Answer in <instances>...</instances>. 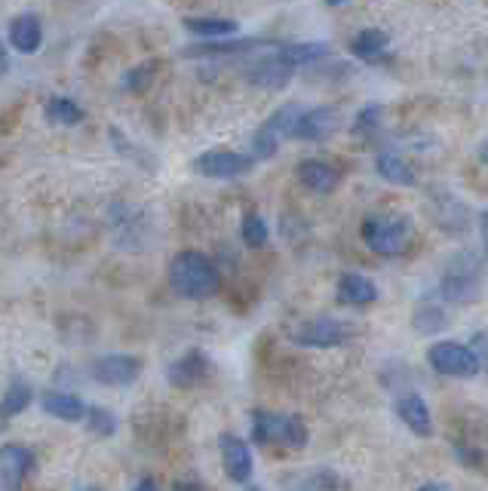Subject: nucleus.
I'll list each match as a JSON object with an SVG mask.
<instances>
[{
	"label": "nucleus",
	"instance_id": "nucleus-1",
	"mask_svg": "<svg viewBox=\"0 0 488 491\" xmlns=\"http://www.w3.org/2000/svg\"><path fill=\"white\" fill-rule=\"evenodd\" d=\"M170 286L175 289V295L182 298H191V301H203V298H213L222 286L218 279V270L215 265L209 261L203 252H179L170 265Z\"/></svg>",
	"mask_w": 488,
	"mask_h": 491
},
{
	"label": "nucleus",
	"instance_id": "nucleus-2",
	"mask_svg": "<svg viewBox=\"0 0 488 491\" xmlns=\"http://www.w3.org/2000/svg\"><path fill=\"white\" fill-rule=\"evenodd\" d=\"M252 439L258 445H289L305 448L307 445V427L298 414H276V412H255L252 414Z\"/></svg>",
	"mask_w": 488,
	"mask_h": 491
},
{
	"label": "nucleus",
	"instance_id": "nucleus-3",
	"mask_svg": "<svg viewBox=\"0 0 488 491\" xmlns=\"http://www.w3.org/2000/svg\"><path fill=\"white\" fill-rule=\"evenodd\" d=\"M411 240L409 215H369L363 222V243L378 256H400Z\"/></svg>",
	"mask_w": 488,
	"mask_h": 491
},
{
	"label": "nucleus",
	"instance_id": "nucleus-4",
	"mask_svg": "<svg viewBox=\"0 0 488 491\" xmlns=\"http://www.w3.org/2000/svg\"><path fill=\"white\" fill-rule=\"evenodd\" d=\"M301 114V105H283L267 117L262 123V130L252 135V151H255L258 160H271L286 139H292V126H296V117Z\"/></svg>",
	"mask_w": 488,
	"mask_h": 491
},
{
	"label": "nucleus",
	"instance_id": "nucleus-5",
	"mask_svg": "<svg viewBox=\"0 0 488 491\" xmlns=\"http://www.w3.org/2000/svg\"><path fill=\"white\" fill-rule=\"evenodd\" d=\"M427 362H431L433 371L449 378H473L479 375L476 357L467 344L461 341H436L431 350H427Z\"/></svg>",
	"mask_w": 488,
	"mask_h": 491
},
{
	"label": "nucleus",
	"instance_id": "nucleus-6",
	"mask_svg": "<svg viewBox=\"0 0 488 491\" xmlns=\"http://www.w3.org/2000/svg\"><path fill=\"white\" fill-rule=\"evenodd\" d=\"M252 166H255V157L249 154H240V151H206L203 157L193 160V169H197V175H203V179H240V175L252 172Z\"/></svg>",
	"mask_w": 488,
	"mask_h": 491
},
{
	"label": "nucleus",
	"instance_id": "nucleus-7",
	"mask_svg": "<svg viewBox=\"0 0 488 491\" xmlns=\"http://www.w3.org/2000/svg\"><path fill=\"white\" fill-rule=\"evenodd\" d=\"M292 74H296V65H292L283 53L265 56V58H258V62H252L246 68V80L252 83V87L267 89V92L286 89L292 83Z\"/></svg>",
	"mask_w": 488,
	"mask_h": 491
},
{
	"label": "nucleus",
	"instance_id": "nucleus-8",
	"mask_svg": "<svg viewBox=\"0 0 488 491\" xmlns=\"http://www.w3.org/2000/svg\"><path fill=\"white\" fill-rule=\"evenodd\" d=\"M341 126V114L338 108H310L296 117V126H292V139H301V141H326L329 135H335V130Z\"/></svg>",
	"mask_w": 488,
	"mask_h": 491
},
{
	"label": "nucleus",
	"instance_id": "nucleus-9",
	"mask_svg": "<svg viewBox=\"0 0 488 491\" xmlns=\"http://www.w3.org/2000/svg\"><path fill=\"white\" fill-rule=\"evenodd\" d=\"M141 375V362L126 353H108L92 362V378L105 387H126Z\"/></svg>",
	"mask_w": 488,
	"mask_h": 491
},
{
	"label": "nucleus",
	"instance_id": "nucleus-10",
	"mask_svg": "<svg viewBox=\"0 0 488 491\" xmlns=\"http://www.w3.org/2000/svg\"><path fill=\"white\" fill-rule=\"evenodd\" d=\"M218 448H222V467L227 473V479L237 482V486H243V482H249L252 476V452L249 445L243 443L240 436L234 434H222L218 436Z\"/></svg>",
	"mask_w": 488,
	"mask_h": 491
},
{
	"label": "nucleus",
	"instance_id": "nucleus-11",
	"mask_svg": "<svg viewBox=\"0 0 488 491\" xmlns=\"http://www.w3.org/2000/svg\"><path fill=\"white\" fill-rule=\"evenodd\" d=\"M348 338V326L335 317H317L296 332V344L301 347H338Z\"/></svg>",
	"mask_w": 488,
	"mask_h": 491
},
{
	"label": "nucleus",
	"instance_id": "nucleus-12",
	"mask_svg": "<svg viewBox=\"0 0 488 491\" xmlns=\"http://www.w3.org/2000/svg\"><path fill=\"white\" fill-rule=\"evenodd\" d=\"M31 470H35V452L28 445H0V486H22Z\"/></svg>",
	"mask_w": 488,
	"mask_h": 491
},
{
	"label": "nucleus",
	"instance_id": "nucleus-13",
	"mask_svg": "<svg viewBox=\"0 0 488 491\" xmlns=\"http://www.w3.org/2000/svg\"><path fill=\"white\" fill-rule=\"evenodd\" d=\"M397 414L415 436H421V439L433 436V414H431V405L424 402V396L421 393H415V391L400 393L397 396Z\"/></svg>",
	"mask_w": 488,
	"mask_h": 491
},
{
	"label": "nucleus",
	"instance_id": "nucleus-14",
	"mask_svg": "<svg viewBox=\"0 0 488 491\" xmlns=\"http://www.w3.org/2000/svg\"><path fill=\"white\" fill-rule=\"evenodd\" d=\"M296 175L298 182L314 193H332L338 188V172H335L329 163H323V160H301Z\"/></svg>",
	"mask_w": 488,
	"mask_h": 491
},
{
	"label": "nucleus",
	"instance_id": "nucleus-15",
	"mask_svg": "<svg viewBox=\"0 0 488 491\" xmlns=\"http://www.w3.org/2000/svg\"><path fill=\"white\" fill-rule=\"evenodd\" d=\"M440 289L449 301H476L479 292H483V286H479V277H476L473 267L470 270L467 267H461V270L452 267L449 274L442 277Z\"/></svg>",
	"mask_w": 488,
	"mask_h": 491
},
{
	"label": "nucleus",
	"instance_id": "nucleus-16",
	"mask_svg": "<svg viewBox=\"0 0 488 491\" xmlns=\"http://www.w3.org/2000/svg\"><path fill=\"white\" fill-rule=\"evenodd\" d=\"M338 301L353 304V308H363V304L378 301V286L363 274H344L338 279Z\"/></svg>",
	"mask_w": 488,
	"mask_h": 491
},
{
	"label": "nucleus",
	"instance_id": "nucleus-17",
	"mask_svg": "<svg viewBox=\"0 0 488 491\" xmlns=\"http://www.w3.org/2000/svg\"><path fill=\"white\" fill-rule=\"evenodd\" d=\"M209 371H213V366H209V360L203 357L200 350H191L188 357H182L175 366L170 369V381L175 387H193V384H200Z\"/></svg>",
	"mask_w": 488,
	"mask_h": 491
},
{
	"label": "nucleus",
	"instance_id": "nucleus-18",
	"mask_svg": "<svg viewBox=\"0 0 488 491\" xmlns=\"http://www.w3.org/2000/svg\"><path fill=\"white\" fill-rule=\"evenodd\" d=\"M375 169H378V175H381L384 182L397 184V188H415V184H418L415 169H411L400 154H393V151H387V154H378Z\"/></svg>",
	"mask_w": 488,
	"mask_h": 491
},
{
	"label": "nucleus",
	"instance_id": "nucleus-19",
	"mask_svg": "<svg viewBox=\"0 0 488 491\" xmlns=\"http://www.w3.org/2000/svg\"><path fill=\"white\" fill-rule=\"evenodd\" d=\"M40 40H44V28H40V19L31 13L19 16V19H13L10 25V44L19 49V53H35L40 47Z\"/></svg>",
	"mask_w": 488,
	"mask_h": 491
},
{
	"label": "nucleus",
	"instance_id": "nucleus-20",
	"mask_svg": "<svg viewBox=\"0 0 488 491\" xmlns=\"http://www.w3.org/2000/svg\"><path fill=\"white\" fill-rule=\"evenodd\" d=\"M40 405H44V412L53 414L56 421H83L87 418V405L71 393H47Z\"/></svg>",
	"mask_w": 488,
	"mask_h": 491
},
{
	"label": "nucleus",
	"instance_id": "nucleus-21",
	"mask_svg": "<svg viewBox=\"0 0 488 491\" xmlns=\"http://www.w3.org/2000/svg\"><path fill=\"white\" fill-rule=\"evenodd\" d=\"M387 47H390V37H387V31L366 28V31H359L357 37H353L350 53L357 56V58H378V56L387 53Z\"/></svg>",
	"mask_w": 488,
	"mask_h": 491
},
{
	"label": "nucleus",
	"instance_id": "nucleus-22",
	"mask_svg": "<svg viewBox=\"0 0 488 491\" xmlns=\"http://www.w3.org/2000/svg\"><path fill=\"white\" fill-rule=\"evenodd\" d=\"M258 47H267L265 40H237V44H224L222 37L209 40V44H200V47H188L184 56L188 58H197V56H234V53H249V49H258Z\"/></svg>",
	"mask_w": 488,
	"mask_h": 491
},
{
	"label": "nucleus",
	"instance_id": "nucleus-23",
	"mask_svg": "<svg viewBox=\"0 0 488 491\" xmlns=\"http://www.w3.org/2000/svg\"><path fill=\"white\" fill-rule=\"evenodd\" d=\"M83 120V108L78 101L56 96L47 101V123L49 126H78Z\"/></svg>",
	"mask_w": 488,
	"mask_h": 491
},
{
	"label": "nucleus",
	"instance_id": "nucleus-24",
	"mask_svg": "<svg viewBox=\"0 0 488 491\" xmlns=\"http://www.w3.org/2000/svg\"><path fill=\"white\" fill-rule=\"evenodd\" d=\"M184 28L197 37L215 40V37H231V34L240 31V25L234 19H184Z\"/></svg>",
	"mask_w": 488,
	"mask_h": 491
},
{
	"label": "nucleus",
	"instance_id": "nucleus-25",
	"mask_svg": "<svg viewBox=\"0 0 488 491\" xmlns=\"http://www.w3.org/2000/svg\"><path fill=\"white\" fill-rule=\"evenodd\" d=\"M280 53L296 68H301V65L319 62V58L329 56V44H289V47H280Z\"/></svg>",
	"mask_w": 488,
	"mask_h": 491
},
{
	"label": "nucleus",
	"instance_id": "nucleus-26",
	"mask_svg": "<svg viewBox=\"0 0 488 491\" xmlns=\"http://www.w3.org/2000/svg\"><path fill=\"white\" fill-rule=\"evenodd\" d=\"M31 402V387L28 384H10L0 400V418H16L19 412H25V405Z\"/></svg>",
	"mask_w": 488,
	"mask_h": 491
},
{
	"label": "nucleus",
	"instance_id": "nucleus-27",
	"mask_svg": "<svg viewBox=\"0 0 488 491\" xmlns=\"http://www.w3.org/2000/svg\"><path fill=\"white\" fill-rule=\"evenodd\" d=\"M243 240H246V246H252V249H262L267 243V225L258 213L243 215Z\"/></svg>",
	"mask_w": 488,
	"mask_h": 491
},
{
	"label": "nucleus",
	"instance_id": "nucleus-28",
	"mask_svg": "<svg viewBox=\"0 0 488 491\" xmlns=\"http://www.w3.org/2000/svg\"><path fill=\"white\" fill-rule=\"evenodd\" d=\"M445 326V310L442 308H433V304H421L415 310V329L418 332H436V329Z\"/></svg>",
	"mask_w": 488,
	"mask_h": 491
},
{
	"label": "nucleus",
	"instance_id": "nucleus-29",
	"mask_svg": "<svg viewBox=\"0 0 488 491\" xmlns=\"http://www.w3.org/2000/svg\"><path fill=\"white\" fill-rule=\"evenodd\" d=\"M381 105H369L363 108V111L357 114V120H353V132L357 135H369V132H375L378 126H381Z\"/></svg>",
	"mask_w": 488,
	"mask_h": 491
},
{
	"label": "nucleus",
	"instance_id": "nucleus-30",
	"mask_svg": "<svg viewBox=\"0 0 488 491\" xmlns=\"http://www.w3.org/2000/svg\"><path fill=\"white\" fill-rule=\"evenodd\" d=\"M87 421H89V427L96 430L99 436H111L114 430H117L114 414L105 412V409H87Z\"/></svg>",
	"mask_w": 488,
	"mask_h": 491
},
{
	"label": "nucleus",
	"instance_id": "nucleus-31",
	"mask_svg": "<svg viewBox=\"0 0 488 491\" xmlns=\"http://www.w3.org/2000/svg\"><path fill=\"white\" fill-rule=\"evenodd\" d=\"M301 486H305V488H341V486H348V482L335 476L332 470H317L314 476L305 479Z\"/></svg>",
	"mask_w": 488,
	"mask_h": 491
},
{
	"label": "nucleus",
	"instance_id": "nucleus-32",
	"mask_svg": "<svg viewBox=\"0 0 488 491\" xmlns=\"http://www.w3.org/2000/svg\"><path fill=\"white\" fill-rule=\"evenodd\" d=\"M467 347H470V350H473L479 371H488V332H476V335H473V341H470Z\"/></svg>",
	"mask_w": 488,
	"mask_h": 491
},
{
	"label": "nucleus",
	"instance_id": "nucleus-33",
	"mask_svg": "<svg viewBox=\"0 0 488 491\" xmlns=\"http://www.w3.org/2000/svg\"><path fill=\"white\" fill-rule=\"evenodd\" d=\"M479 234H483V246L488 249V209L483 213V218H479Z\"/></svg>",
	"mask_w": 488,
	"mask_h": 491
},
{
	"label": "nucleus",
	"instance_id": "nucleus-34",
	"mask_svg": "<svg viewBox=\"0 0 488 491\" xmlns=\"http://www.w3.org/2000/svg\"><path fill=\"white\" fill-rule=\"evenodd\" d=\"M6 68H10V56H6L4 44H0V74H6Z\"/></svg>",
	"mask_w": 488,
	"mask_h": 491
},
{
	"label": "nucleus",
	"instance_id": "nucleus-35",
	"mask_svg": "<svg viewBox=\"0 0 488 491\" xmlns=\"http://www.w3.org/2000/svg\"><path fill=\"white\" fill-rule=\"evenodd\" d=\"M479 160H483V163L488 166V135H485V141H483V145H479Z\"/></svg>",
	"mask_w": 488,
	"mask_h": 491
},
{
	"label": "nucleus",
	"instance_id": "nucleus-36",
	"mask_svg": "<svg viewBox=\"0 0 488 491\" xmlns=\"http://www.w3.org/2000/svg\"><path fill=\"white\" fill-rule=\"evenodd\" d=\"M421 488H449L445 482H427V486H421Z\"/></svg>",
	"mask_w": 488,
	"mask_h": 491
},
{
	"label": "nucleus",
	"instance_id": "nucleus-37",
	"mask_svg": "<svg viewBox=\"0 0 488 491\" xmlns=\"http://www.w3.org/2000/svg\"><path fill=\"white\" fill-rule=\"evenodd\" d=\"M326 4H329V6H341L344 0H326Z\"/></svg>",
	"mask_w": 488,
	"mask_h": 491
}]
</instances>
